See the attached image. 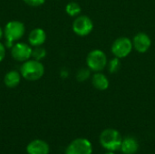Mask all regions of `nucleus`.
<instances>
[{
	"label": "nucleus",
	"instance_id": "14",
	"mask_svg": "<svg viewBox=\"0 0 155 154\" xmlns=\"http://www.w3.org/2000/svg\"><path fill=\"white\" fill-rule=\"evenodd\" d=\"M21 76V74L17 71H9L4 77V84L8 88H15L20 84Z\"/></svg>",
	"mask_w": 155,
	"mask_h": 154
},
{
	"label": "nucleus",
	"instance_id": "10",
	"mask_svg": "<svg viewBox=\"0 0 155 154\" xmlns=\"http://www.w3.org/2000/svg\"><path fill=\"white\" fill-rule=\"evenodd\" d=\"M26 152L28 154H49L50 147L46 142L37 139L28 143Z\"/></svg>",
	"mask_w": 155,
	"mask_h": 154
},
{
	"label": "nucleus",
	"instance_id": "18",
	"mask_svg": "<svg viewBox=\"0 0 155 154\" xmlns=\"http://www.w3.org/2000/svg\"><path fill=\"white\" fill-rule=\"evenodd\" d=\"M90 77V69H85V68H82L77 72L76 74V79L78 82H84L86 81L88 78Z\"/></svg>",
	"mask_w": 155,
	"mask_h": 154
},
{
	"label": "nucleus",
	"instance_id": "13",
	"mask_svg": "<svg viewBox=\"0 0 155 154\" xmlns=\"http://www.w3.org/2000/svg\"><path fill=\"white\" fill-rule=\"evenodd\" d=\"M92 84L93 86L99 91H105L109 87V80L106 75L101 72H96L92 76Z\"/></svg>",
	"mask_w": 155,
	"mask_h": 154
},
{
	"label": "nucleus",
	"instance_id": "19",
	"mask_svg": "<svg viewBox=\"0 0 155 154\" xmlns=\"http://www.w3.org/2000/svg\"><path fill=\"white\" fill-rule=\"evenodd\" d=\"M24 2L30 6H39L43 5L45 0H24Z\"/></svg>",
	"mask_w": 155,
	"mask_h": 154
},
{
	"label": "nucleus",
	"instance_id": "4",
	"mask_svg": "<svg viewBox=\"0 0 155 154\" xmlns=\"http://www.w3.org/2000/svg\"><path fill=\"white\" fill-rule=\"evenodd\" d=\"M107 63L106 54L100 49H94L87 54L86 64L93 72H102L107 66Z\"/></svg>",
	"mask_w": 155,
	"mask_h": 154
},
{
	"label": "nucleus",
	"instance_id": "22",
	"mask_svg": "<svg viewBox=\"0 0 155 154\" xmlns=\"http://www.w3.org/2000/svg\"><path fill=\"white\" fill-rule=\"evenodd\" d=\"M105 154H114V152H107Z\"/></svg>",
	"mask_w": 155,
	"mask_h": 154
},
{
	"label": "nucleus",
	"instance_id": "7",
	"mask_svg": "<svg viewBox=\"0 0 155 154\" xmlns=\"http://www.w3.org/2000/svg\"><path fill=\"white\" fill-rule=\"evenodd\" d=\"M93 146L90 141L78 138L70 143L65 150V154H92Z\"/></svg>",
	"mask_w": 155,
	"mask_h": 154
},
{
	"label": "nucleus",
	"instance_id": "1",
	"mask_svg": "<svg viewBox=\"0 0 155 154\" xmlns=\"http://www.w3.org/2000/svg\"><path fill=\"white\" fill-rule=\"evenodd\" d=\"M20 74L22 77L27 81H37L43 77L45 74V67L41 61L35 59L27 60L22 64L20 68Z\"/></svg>",
	"mask_w": 155,
	"mask_h": 154
},
{
	"label": "nucleus",
	"instance_id": "16",
	"mask_svg": "<svg viewBox=\"0 0 155 154\" xmlns=\"http://www.w3.org/2000/svg\"><path fill=\"white\" fill-rule=\"evenodd\" d=\"M121 67V61L119 58L117 57H114L112 58L111 60L108 61L107 63V68H108V71L110 74H115L119 71Z\"/></svg>",
	"mask_w": 155,
	"mask_h": 154
},
{
	"label": "nucleus",
	"instance_id": "8",
	"mask_svg": "<svg viewBox=\"0 0 155 154\" xmlns=\"http://www.w3.org/2000/svg\"><path fill=\"white\" fill-rule=\"evenodd\" d=\"M32 47L25 43H17L11 47L12 57L18 62H25L32 57Z\"/></svg>",
	"mask_w": 155,
	"mask_h": 154
},
{
	"label": "nucleus",
	"instance_id": "15",
	"mask_svg": "<svg viewBox=\"0 0 155 154\" xmlns=\"http://www.w3.org/2000/svg\"><path fill=\"white\" fill-rule=\"evenodd\" d=\"M65 12L70 16H78L81 14V6L76 2H70L65 6Z\"/></svg>",
	"mask_w": 155,
	"mask_h": 154
},
{
	"label": "nucleus",
	"instance_id": "6",
	"mask_svg": "<svg viewBox=\"0 0 155 154\" xmlns=\"http://www.w3.org/2000/svg\"><path fill=\"white\" fill-rule=\"evenodd\" d=\"M73 31L79 36H86L94 29V23L90 17L84 15H79L75 17L72 25Z\"/></svg>",
	"mask_w": 155,
	"mask_h": 154
},
{
	"label": "nucleus",
	"instance_id": "2",
	"mask_svg": "<svg viewBox=\"0 0 155 154\" xmlns=\"http://www.w3.org/2000/svg\"><path fill=\"white\" fill-rule=\"evenodd\" d=\"M25 33V25L20 21H10L8 22L4 29V35L5 37L6 47L11 48L14 44L13 43L21 39Z\"/></svg>",
	"mask_w": 155,
	"mask_h": 154
},
{
	"label": "nucleus",
	"instance_id": "9",
	"mask_svg": "<svg viewBox=\"0 0 155 154\" xmlns=\"http://www.w3.org/2000/svg\"><path fill=\"white\" fill-rule=\"evenodd\" d=\"M132 41H133L134 48L140 54L146 53L152 45V40L150 36L143 32L136 34Z\"/></svg>",
	"mask_w": 155,
	"mask_h": 154
},
{
	"label": "nucleus",
	"instance_id": "5",
	"mask_svg": "<svg viewBox=\"0 0 155 154\" xmlns=\"http://www.w3.org/2000/svg\"><path fill=\"white\" fill-rule=\"evenodd\" d=\"M133 48V41L128 37L122 36L118 37L114 41L111 47V51L115 57L122 59L127 57L132 53Z\"/></svg>",
	"mask_w": 155,
	"mask_h": 154
},
{
	"label": "nucleus",
	"instance_id": "11",
	"mask_svg": "<svg viewBox=\"0 0 155 154\" xmlns=\"http://www.w3.org/2000/svg\"><path fill=\"white\" fill-rule=\"evenodd\" d=\"M46 40V34L42 28L33 29L28 35V42L32 46H41Z\"/></svg>",
	"mask_w": 155,
	"mask_h": 154
},
{
	"label": "nucleus",
	"instance_id": "20",
	"mask_svg": "<svg viewBox=\"0 0 155 154\" xmlns=\"http://www.w3.org/2000/svg\"><path fill=\"white\" fill-rule=\"evenodd\" d=\"M5 46L0 43V63L5 59Z\"/></svg>",
	"mask_w": 155,
	"mask_h": 154
},
{
	"label": "nucleus",
	"instance_id": "17",
	"mask_svg": "<svg viewBox=\"0 0 155 154\" xmlns=\"http://www.w3.org/2000/svg\"><path fill=\"white\" fill-rule=\"evenodd\" d=\"M46 56V50L42 46H35L32 51V57L35 60L41 61Z\"/></svg>",
	"mask_w": 155,
	"mask_h": 154
},
{
	"label": "nucleus",
	"instance_id": "3",
	"mask_svg": "<svg viewBox=\"0 0 155 154\" xmlns=\"http://www.w3.org/2000/svg\"><path fill=\"white\" fill-rule=\"evenodd\" d=\"M99 140L102 147L108 152H115L120 150L123 141L120 133L114 129L104 130L100 134Z\"/></svg>",
	"mask_w": 155,
	"mask_h": 154
},
{
	"label": "nucleus",
	"instance_id": "12",
	"mask_svg": "<svg viewBox=\"0 0 155 154\" xmlns=\"http://www.w3.org/2000/svg\"><path fill=\"white\" fill-rule=\"evenodd\" d=\"M139 149L138 141L134 137H126L123 139L120 150L124 154H135Z\"/></svg>",
	"mask_w": 155,
	"mask_h": 154
},
{
	"label": "nucleus",
	"instance_id": "21",
	"mask_svg": "<svg viewBox=\"0 0 155 154\" xmlns=\"http://www.w3.org/2000/svg\"><path fill=\"white\" fill-rule=\"evenodd\" d=\"M3 35H4V30L0 27V39L3 37Z\"/></svg>",
	"mask_w": 155,
	"mask_h": 154
}]
</instances>
